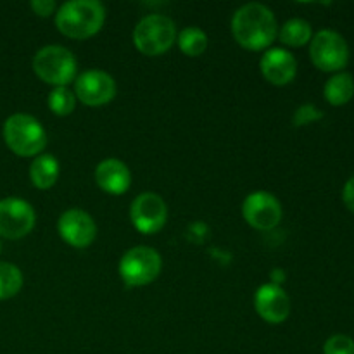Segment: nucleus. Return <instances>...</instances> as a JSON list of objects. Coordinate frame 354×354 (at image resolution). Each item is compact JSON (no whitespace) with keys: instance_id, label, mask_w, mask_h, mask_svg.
<instances>
[{"instance_id":"nucleus-1","label":"nucleus","mask_w":354,"mask_h":354,"mask_svg":"<svg viewBox=\"0 0 354 354\" xmlns=\"http://www.w3.org/2000/svg\"><path fill=\"white\" fill-rule=\"evenodd\" d=\"M232 33L241 47L248 50H263L275 40L277 19L263 3H245L232 17Z\"/></svg>"},{"instance_id":"nucleus-2","label":"nucleus","mask_w":354,"mask_h":354,"mask_svg":"<svg viewBox=\"0 0 354 354\" xmlns=\"http://www.w3.org/2000/svg\"><path fill=\"white\" fill-rule=\"evenodd\" d=\"M106 21V7L97 0H71L59 7L55 26L64 37L85 40L100 31Z\"/></svg>"},{"instance_id":"nucleus-3","label":"nucleus","mask_w":354,"mask_h":354,"mask_svg":"<svg viewBox=\"0 0 354 354\" xmlns=\"http://www.w3.org/2000/svg\"><path fill=\"white\" fill-rule=\"evenodd\" d=\"M3 140L19 158H33L40 156L47 145V131L37 118L17 113L3 123Z\"/></svg>"},{"instance_id":"nucleus-4","label":"nucleus","mask_w":354,"mask_h":354,"mask_svg":"<svg viewBox=\"0 0 354 354\" xmlns=\"http://www.w3.org/2000/svg\"><path fill=\"white\" fill-rule=\"evenodd\" d=\"M33 71L41 82L52 86H66L75 82L78 62L69 48L61 45H47L33 57Z\"/></svg>"},{"instance_id":"nucleus-5","label":"nucleus","mask_w":354,"mask_h":354,"mask_svg":"<svg viewBox=\"0 0 354 354\" xmlns=\"http://www.w3.org/2000/svg\"><path fill=\"white\" fill-rule=\"evenodd\" d=\"M176 40L175 23L162 14H149L133 31V44L144 55L165 54Z\"/></svg>"},{"instance_id":"nucleus-6","label":"nucleus","mask_w":354,"mask_h":354,"mask_svg":"<svg viewBox=\"0 0 354 354\" xmlns=\"http://www.w3.org/2000/svg\"><path fill=\"white\" fill-rule=\"evenodd\" d=\"M162 268L161 256L156 249L137 245L123 254L120 261V277L128 287H142L152 283Z\"/></svg>"},{"instance_id":"nucleus-7","label":"nucleus","mask_w":354,"mask_h":354,"mask_svg":"<svg viewBox=\"0 0 354 354\" xmlns=\"http://www.w3.org/2000/svg\"><path fill=\"white\" fill-rule=\"evenodd\" d=\"M310 57L320 71L341 73L349 62V47L337 31L322 30L311 38Z\"/></svg>"},{"instance_id":"nucleus-8","label":"nucleus","mask_w":354,"mask_h":354,"mask_svg":"<svg viewBox=\"0 0 354 354\" xmlns=\"http://www.w3.org/2000/svg\"><path fill=\"white\" fill-rule=\"evenodd\" d=\"M37 214L28 201L6 197L0 201V237L17 241L33 230Z\"/></svg>"},{"instance_id":"nucleus-9","label":"nucleus","mask_w":354,"mask_h":354,"mask_svg":"<svg viewBox=\"0 0 354 354\" xmlns=\"http://www.w3.org/2000/svg\"><path fill=\"white\" fill-rule=\"evenodd\" d=\"M130 218L133 227L142 234H158L168 220V207L158 194L142 192L131 203Z\"/></svg>"},{"instance_id":"nucleus-10","label":"nucleus","mask_w":354,"mask_h":354,"mask_svg":"<svg viewBox=\"0 0 354 354\" xmlns=\"http://www.w3.org/2000/svg\"><path fill=\"white\" fill-rule=\"evenodd\" d=\"M242 216L256 230H272L282 220V206L273 194L256 190L245 197Z\"/></svg>"},{"instance_id":"nucleus-11","label":"nucleus","mask_w":354,"mask_h":354,"mask_svg":"<svg viewBox=\"0 0 354 354\" xmlns=\"http://www.w3.org/2000/svg\"><path fill=\"white\" fill-rule=\"evenodd\" d=\"M75 95L85 106H104L116 95V82L113 80V76L100 69H88L76 76Z\"/></svg>"},{"instance_id":"nucleus-12","label":"nucleus","mask_w":354,"mask_h":354,"mask_svg":"<svg viewBox=\"0 0 354 354\" xmlns=\"http://www.w3.org/2000/svg\"><path fill=\"white\" fill-rule=\"evenodd\" d=\"M57 230L66 244L76 249L88 248L97 237V225L86 211L73 207L64 211L57 221Z\"/></svg>"},{"instance_id":"nucleus-13","label":"nucleus","mask_w":354,"mask_h":354,"mask_svg":"<svg viewBox=\"0 0 354 354\" xmlns=\"http://www.w3.org/2000/svg\"><path fill=\"white\" fill-rule=\"evenodd\" d=\"M256 313L268 324H282L289 318L290 299L277 283H265L254 294Z\"/></svg>"},{"instance_id":"nucleus-14","label":"nucleus","mask_w":354,"mask_h":354,"mask_svg":"<svg viewBox=\"0 0 354 354\" xmlns=\"http://www.w3.org/2000/svg\"><path fill=\"white\" fill-rule=\"evenodd\" d=\"M259 68H261L263 76L272 85L283 86L289 85L296 78L297 61L289 50L275 47L265 52V55L261 57V62H259Z\"/></svg>"},{"instance_id":"nucleus-15","label":"nucleus","mask_w":354,"mask_h":354,"mask_svg":"<svg viewBox=\"0 0 354 354\" xmlns=\"http://www.w3.org/2000/svg\"><path fill=\"white\" fill-rule=\"evenodd\" d=\"M95 182L106 194L121 196L130 189L131 173L120 159H104L95 168Z\"/></svg>"},{"instance_id":"nucleus-16","label":"nucleus","mask_w":354,"mask_h":354,"mask_svg":"<svg viewBox=\"0 0 354 354\" xmlns=\"http://www.w3.org/2000/svg\"><path fill=\"white\" fill-rule=\"evenodd\" d=\"M30 178L37 189L47 190L55 185L59 178V162L54 156L40 154L37 156L30 166Z\"/></svg>"},{"instance_id":"nucleus-17","label":"nucleus","mask_w":354,"mask_h":354,"mask_svg":"<svg viewBox=\"0 0 354 354\" xmlns=\"http://www.w3.org/2000/svg\"><path fill=\"white\" fill-rule=\"evenodd\" d=\"M324 97L330 106H344L354 97V78L349 73H335L324 86Z\"/></svg>"},{"instance_id":"nucleus-18","label":"nucleus","mask_w":354,"mask_h":354,"mask_svg":"<svg viewBox=\"0 0 354 354\" xmlns=\"http://www.w3.org/2000/svg\"><path fill=\"white\" fill-rule=\"evenodd\" d=\"M280 41L286 44L287 47H303L308 41L313 38V30L308 21L301 19V17H294L289 19L282 28H280Z\"/></svg>"},{"instance_id":"nucleus-19","label":"nucleus","mask_w":354,"mask_h":354,"mask_svg":"<svg viewBox=\"0 0 354 354\" xmlns=\"http://www.w3.org/2000/svg\"><path fill=\"white\" fill-rule=\"evenodd\" d=\"M178 47L189 57H197L207 48V35L201 28H183L178 35Z\"/></svg>"},{"instance_id":"nucleus-20","label":"nucleus","mask_w":354,"mask_h":354,"mask_svg":"<svg viewBox=\"0 0 354 354\" xmlns=\"http://www.w3.org/2000/svg\"><path fill=\"white\" fill-rule=\"evenodd\" d=\"M23 287V273L12 263H0V301L10 299Z\"/></svg>"},{"instance_id":"nucleus-21","label":"nucleus","mask_w":354,"mask_h":354,"mask_svg":"<svg viewBox=\"0 0 354 354\" xmlns=\"http://www.w3.org/2000/svg\"><path fill=\"white\" fill-rule=\"evenodd\" d=\"M47 106L57 116H69L76 107V95L68 86H54L48 93Z\"/></svg>"},{"instance_id":"nucleus-22","label":"nucleus","mask_w":354,"mask_h":354,"mask_svg":"<svg viewBox=\"0 0 354 354\" xmlns=\"http://www.w3.org/2000/svg\"><path fill=\"white\" fill-rule=\"evenodd\" d=\"M324 354H354V341L344 334L332 335L324 344Z\"/></svg>"},{"instance_id":"nucleus-23","label":"nucleus","mask_w":354,"mask_h":354,"mask_svg":"<svg viewBox=\"0 0 354 354\" xmlns=\"http://www.w3.org/2000/svg\"><path fill=\"white\" fill-rule=\"evenodd\" d=\"M322 118H324V113L317 106H313V104H304V106L296 109L292 123L294 127H306V124L315 123V121H320Z\"/></svg>"},{"instance_id":"nucleus-24","label":"nucleus","mask_w":354,"mask_h":354,"mask_svg":"<svg viewBox=\"0 0 354 354\" xmlns=\"http://www.w3.org/2000/svg\"><path fill=\"white\" fill-rule=\"evenodd\" d=\"M30 6H31V9H33V12L40 17L52 16L55 10L54 0H33Z\"/></svg>"},{"instance_id":"nucleus-25","label":"nucleus","mask_w":354,"mask_h":354,"mask_svg":"<svg viewBox=\"0 0 354 354\" xmlns=\"http://www.w3.org/2000/svg\"><path fill=\"white\" fill-rule=\"evenodd\" d=\"M342 201H344L346 207L354 213V176L346 182L344 189H342Z\"/></svg>"},{"instance_id":"nucleus-26","label":"nucleus","mask_w":354,"mask_h":354,"mask_svg":"<svg viewBox=\"0 0 354 354\" xmlns=\"http://www.w3.org/2000/svg\"><path fill=\"white\" fill-rule=\"evenodd\" d=\"M0 252H2V244H0Z\"/></svg>"}]
</instances>
